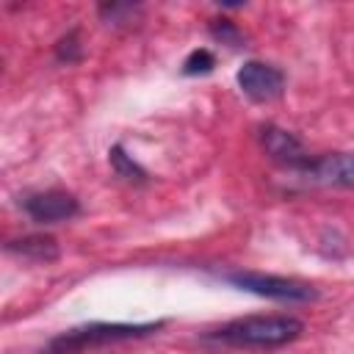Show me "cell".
I'll return each mask as SVG.
<instances>
[{
  "label": "cell",
  "instance_id": "2",
  "mask_svg": "<svg viewBox=\"0 0 354 354\" xmlns=\"http://www.w3.org/2000/svg\"><path fill=\"white\" fill-rule=\"evenodd\" d=\"M163 324L166 321H147V324H102V321H97V324H83V326L66 329L58 337H53L41 348V354H83L86 348L155 335L158 329H163Z\"/></svg>",
  "mask_w": 354,
  "mask_h": 354
},
{
  "label": "cell",
  "instance_id": "12",
  "mask_svg": "<svg viewBox=\"0 0 354 354\" xmlns=\"http://www.w3.org/2000/svg\"><path fill=\"white\" fill-rule=\"evenodd\" d=\"M77 36H80L77 30H69V33L55 44V55H58V61H66V64L80 61L83 47H80V39H77Z\"/></svg>",
  "mask_w": 354,
  "mask_h": 354
},
{
  "label": "cell",
  "instance_id": "1",
  "mask_svg": "<svg viewBox=\"0 0 354 354\" xmlns=\"http://www.w3.org/2000/svg\"><path fill=\"white\" fill-rule=\"evenodd\" d=\"M301 332L304 324L293 315H246L224 324L213 337L241 348H277L296 340Z\"/></svg>",
  "mask_w": 354,
  "mask_h": 354
},
{
  "label": "cell",
  "instance_id": "4",
  "mask_svg": "<svg viewBox=\"0 0 354 354\" xmlns=\"http://www.w3.org/2000/svg\"><path fill=\"white\" fill-rule=\"evenodd\" d=\"M260 144H263V149L268 152V158L274 163H279V166H285L290 171H299V174L313 160L310 152L304 149V144L293 133H288V130H282L277 124H263L260 127Z\"/></svg>",
  "mask_w": 354,
  "mask_h": 354
},
{
  "label": "cell",
  "instance_id": "3",
  "mask_svg": "<svg viewBox=\"0 0 354 354\" xmlns=\"http://www.w3.org/2000/svg\"><path fill=\"white\" fill-rule=\"evenodd\" d=\"M224 282L254 293V296H266V299H277V301H313L318 299V290L307 282L299 279H288V277H277V274H263V271H230L221 277Z\"/></svg>",
  "mask_w": 354,
  "mask_h": 354
},
{
  "label": "cell",
  "instance_id": "11",
  "mask_svg": "<svg viewBox=\"0 0 354 354\" xmlns=\"http://www.w3.org/2000/svg\"><path fill=\"white\" fill-rule=\"evenodd\" d=\"M216 66V55L205 47L188 53V58L183 61V75H207Z\"/></svg>",
  "mask_w": 354,
  "mask_h": 354
},
{
  "label": "cell",
  "instance_id": "5",
  "mask_svg": "<svg viewBox=\"0 0 354 354\" xmlns=\"http://www.w3.org/2000/svg\"><path fill=\"white\" fill-rule=\"evenodd\" d=\"M238 86L241 91L254 100V102H268V100H277L285 88V75L282 69L271 66V64H263V61H246L241 69H238Z\"/></svg>",
  "mask_w": 354,
  "mask_h": 354
},
{
  "label": "cell",
  "instance_id": "9",
  "mask_svg": "<svg viewBox=\"0 0 354 354\" xmlns=\"http://www.w3.org/2000/svg\"><path fill=\"white\" fill-rule=\"evenodd\" d=\"M108 160H111V166H113V171H116V177H122V180H127V183H136V185H144L147 180H149V174L124 152V147L122 144H113L111 149H108Z\"/></svg>",
  "mask_w": 354,
  "mask_h": 354
},
{
  "label": "cell",
  "instance_id": "7",
  "mask_svg": "<svg viewBox=\"0 0 354 354\" xmlns=\"http://www.w3.org/2000/svg\"><path fill=\"white\" fill-rule=\"evenodd\" d=\"M301 177L318 185H354V152L313 158Z\"/></svg>",
  "mask_w": 354,
  "mask_h": 354
},
{
  "label": "cell",
  "instance_id": "6",
  "mask_svg": "<svg viewBox=\"0 0 354 354\" xmlns=\"http://www.w3.org/2000/svg\"><path fill=\"white\" fill-rule=\"evenodd\" d=\"M22 207L39 224H58V221H66L80 213V202L69 191H58V188L28 194L22 199Z\"/></svg>",
  "mask_w": 354,
  "mask_h": 354
},
{
  "label": "cell",
  "instance_id": "10",
  "mask_svg": "<svg viewBox=\"0 0 354 354\" xmlns=\"http://www.w3.org/2000/svg\"><path fill=\"white\" fill-rule=\"evenodd\" d=\"M207 30H210V36H213L216 41H221V44H230V47H241V44H243V33L238 30V25H235L232 19L216 17V19H210Z\"/></svg>",
  "mask_w": 354,
  "mask_h": 354
},
{
  "label": "cell",
  "instance_id": "8",
  "mask_svg": "<svg viewBox=\"0 0 354 354\" xmlns=\"http://www.w3.org/2000/svg\"><path fill=\"white\" fill-rule=\"evenodd\" d=\"M6 249L11 254H19V257H28V260H36V263H50L58 257V243L53 235H25V238H14L6 243Z\"/></svg>",
  "mask_w": 354,
  "mask_h": 354
},
{
  "label": "cell",
  "instance_id": "13",
  "mask_svg": "<svg viewBox=\"0 0 354 354\" xmlns=\"http://www.w3.org/2000/svg\"><path fill=\"white\" fill-rule=\"evenodd\" d=\"M133 11H138V6L133 3H105L100 6L102 19H108V25H122V17H133Z\"/></svg>",
  "mask_w": 354,
  "mask_h": 354
}]
</instances>
